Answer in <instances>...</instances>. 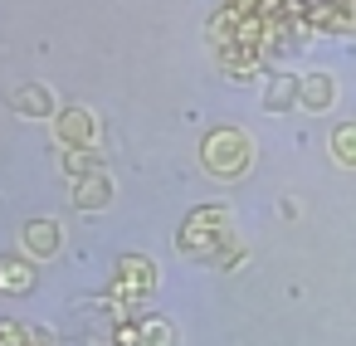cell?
<instances>
[{
  "label": "cell",
  "mask_w": 356,
  "mask_h": 346,
  "mask_svg": "<svg viewBox=\"0 0 356 346\" xmlns=\"http://www.w3.org/2000/svg\"><path fill=\"white\" fill-rule=\"evenodd\" d=\"M176 249L191 254V258H210L220 268L229 263H244V244H234V215L229 205H200L186 215L181 234H176Z\"/></svg>",
  "instance_id": "6da1fadb"
},
{
  "label": "cell",
  "mask_w": 356,
  "mask_h": 346,
  "mask_svg": "<svg viewBox=\"0 0 356 346\" xmlns=\"http://www.w3.org/2000/svg\"><path fill=\"white\" fill-rule=\"evenodd\" d=\"M254 161V142L244 127H215L205 142H200V166L215 176V181H234L244 176Z\"/></svg>",
  "instance_id": "7a4b0ae2"
},
{
  "label": "cell",
  "mask_w": 356,
  "mask_h": 346,
  "mask_svg": "<svg viewBox=\"0 0 356 346\" xmlns=\"http://www.w3.org/2000/svg\"><path fill=\"white\" fill-rule=\"evenodd\" d=\"M152 288H156V263L152 258H142V254H127V258H118V268H113V302H127V307H137V302H147L152 297Z\"/></svg>",
  "instance_id": "3957f363"
},
{
  "label": "cell",
  "mask_w": 356,
  "mask_h": 346,
  "mask_svg": "<svg viewBox=\"0 0 356 346\" xmlns=\"http://www.w3.org/2000/svg\"><path fill=\"white\" fill-rule=\"evenodd\" d=\"M54 137H59L69 151H93V147H98V117H93V108H83V103L59 108V117H54Z\"/></svg>",
  "instance_id": "277c9868"
},
{
  "label": "cell",
  "mask_w": 356,
  "mask_h": 346,
  "mask_svg": "<svg viewBox=\"0 0 356 346\" xmlns=\"http://www.w3.org/2000/svg\"><path fill=\"white\" fill-rule=\"evenodd\" d=\"M113 341L118 346H176V331H171L166 317H137V322L118 327Z\"/></svg>",
  "instance_id": "5b68a950"
},
{
  "label": "cell",
  "mask_w": 356,
  "mask_h": 346,
  "mask_svg": "<svg viewBox=\"0 0 356 346\" xmlns=\"http://www.w3.org/2000/svg\"><path fill=\"white\" fill-rule=\"evenodd\" d=\"M20 244H25V254H30L35 263H44V258H54V254L64 249V229H59L54 220H30V224L20 229Z\"/></svg>",
  "instance_id": "8992f818"
},
{
  "label": "cell",
  "mask_w": 356,
  "mask_h": 346,
  "mask_svg": "<svg viewBox=\"0 0 356 346\" xmlns=\"http://www.w3.org/2000/svg\"><path fill=\"white\" fill-rule=\"evenodd\" d=\"M74 205H79V210H108V205H113V176H108V171H83V176H74Z\"/></svg>",
  "instance_id": "52a82bcc"
},
{
  "label": "cell",
  "mask_w": 356,
  "mask_h": 346,
  "mask_svg": "<svg viewBox=\"0 0 356 346\" xmlns=\"http://www.w3.org/2000/svg\"><path fill=\"white\" fill-rule=\"evenodd\" d=\"M10 103H15V113H25V117H59V103H54V93H49L44 83H20Z\"/></svg>",
  "instance_id": "ba28073f"
},
{
  "label": "cell",
  "mask_w": 356,
  "mask_h": 346,
  "mask_svg": "<svg viewBox=\"0 0 356 346\" xmlns=\"http://www.w3.org/2000/svg\"><path fill=\"white\" fill-rule=\"evenodd\" d=\"M298 98H302V79L298 74H273L268 88H264V108L268 113H288Z\"/></svg>",
  "instance_id": "9c48e42d"
},
{
  "label": "cell",
  "mask_w": 356,
  "mask_h": 346,
  "mask_svg": "<svg viewBox=\"0 0 356 346\" xmlns=\"http://www.w3.org/2000/svg\"><path fill=\"white\" fill-rule=\"evenodd\" d=\"M337 103V79L332 74H307L302 79V98H298V108H307V113H327Z\"/></svg>",
  "instance_id": "30bf717a"
},
{
  "label": "cell",
  "mask_w": 356,
  "mask_h": 346,
  "mask_svg": "<svg viewBox=\"0 0 356 346\" xmlns=\"http://www.w3.org/2000/svg\"><path fill=\"white\" fill-rule=\"evenodd\" d=\"M35 288V263L25 258H0V293H30Z\"/></svg>",
  "instance_id": "8fae6325"
},
{
  "label": "cell",
  "mask_w": 356,
  "mask_h": 346,
  "mask_svg": "<svg viewBox=\"0 0 356 346\" xmlns=\"http://www.w3.org/2000/svg\"><path fill=\"white\" fill-rule=\"evenodd\" d=\"M332 161L337 166H356V122H346V127L332 132Z\"/></svg>",
  "instance_id": "7c38bea8"
}]
</instances>
